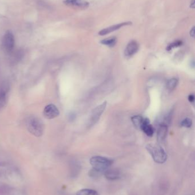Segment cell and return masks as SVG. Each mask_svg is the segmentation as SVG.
<instances>
[{
	"mask_svg": "<svg viewBox=\"0 0 195 195\" xmlns=\"http://www.w3.org/2000/svg\"><path fill=\"white\" fill-rule=\"evenodd\" d=\"M26 127L32 135L39 137L43 134V125L41 120L35 116H29L26 120Z\"/></svg>",
	"mask_w": 195,
	"mask_h": 195,
	"instance_id": "7a4b0ae2",
	"label": "cell"
},
{
	"mask_svg": "<svg viewBox=\"0 0 195 195\" xmlns=\"http://www.w3.org/2000/svg\"><path fill=\"white\" fill-rule=\"evenodd\" d=\"M117 42V38L114 36L105 38L101 40V43L104 45L108 46L109 47H113L115 45Z\"/></svg>",
	"mask_w": 195,
	"mask_h": 195,
	"instance_id": "9a60e30c",
	"label": "cell"
},
{
	"mask_svg": "<svg viewBox=\"0 0 195 195\" xmlns=\"http://www.w3.org/2000/svg\"><path fill=\"white\" fill-rule=\"evenodd\" d=\"M146 149L156 162L163 164L166 161L168 157L166 153L159 144H148L146 146Z\"/></svg>",
	"mask_w": 195,
	"mask_h": 195,
	"instance_id": "6da1fadb",
	"label": "cell"
},
{
	"mask_svg": "<svg viewBox=\"0 0 195 195\" xmlns=\"http://www.w3.org/2000/svg\"><path fill=\"white\" fill-rule=\"evenodd\" d=\"M89 161L93 169L101 173L106 170L113 164L111 159L100 156H93Z\"/></svg>",
	"mask_w": 195,
	"mask_h": 195,
	"instance_id": "3957f363",
	"label": "cell"
},
{
	"mask_svg": "<svg viewBox=\"0 0 195 195\" xmlns=\"http://www.w3.org/2000/svg\"><path fill=\"white\" fill-rule=\"evenodd\" d=\"M141 129L148 136H152L154 133V128L150 124L149 120L148 118L144 119Z\"/></svg>",
	"mask_w": 195,
	"mask_h": 195,
	"instance_id": "7c38bea8",
	"label": "cell"
},
{
	"mask_svg": "<svg viewBox=\"0 0 195 195\" xmlns=\"http://www.w3.org/2000/svg\"><path fill=\"white\" fill-rule=\"evenodd\" d=\"M181 125L182 127H185L186 128H190L192 125V121L190 119L186 117L182 120L181 122Z\"/></svg>",
	"mask_w": 195,
	"mask_h": 195,
	"instance_id": "d6986e66",
	"label": "cell"
},
{
	"mask_svg": "<svg viewBox=\"0 0 195 195\" xmlns=\"http://www.w3.org/2000/svg\"><path fill=\"white\" fill-rule=\"evenodd\" d=\"M9 87L6 84H2L0 87V109L3 108L7 101Z\"/></svg>",
	"mask_w": 195,
	"mask_h": 195,
	"instance_id": "30bf717a",
	"label": "cell"
},
{
	"mask_svg": "<svg viewBox=\"0 0 195 195\" xmlns=\"http://www.w3.org/2000/svg\"><path fill=\"white\" fill-rule=\"evenodd\" d=\"M76 195H99L97 191L90 189H82L78 190Z\"/></svg>",
	"mask_w": 195,
	"mask_h": 195,
	"instance_id": "2e32d148",
	"label": "cell"
},
{
	"mask_svg": "<svg viewBox=\"0 0 195 195\" xmlns=\"http://www.w3.org/2000/svg\"><path fill=\"white\" fill-rule=\"evenodd\" d=\"M104 175L105 177L109 180H116L120 177V172L117 169H108L105 171Z\"/></svg>",
	"mask_w": 195,
	"mask_h": 195,
	"instance_id": "4fadbf2b",
	"label": "cell"
},
{
	"mask_svg": "<svg viewBox=\"0 0 195 195\" xmlns=\"http://www.w3.org/2000/svg\"><path fill=\"white\" fill-rule=\"evenodd\" d=\"M132 23L130 21H128V22H123L118 24H116L114 25H112L110 26H109L105 29H104L101 30H100L98 32V34L100 35H105L106 34H108L110 32H112L116 30H117L120 29V28L125 26H128L132 25Z\"/></svg>",
	"mask_w": 195,
	"mask_h": 195,
	"instance_id": "52a82bcc",
	"label": "cell"
},
{
	"mask_svg": "<svg viewBox=\"0 0 195 195\" xmlns=\"http://www.w3.org/2000/svg\"><path fill=\"white\" fill-rule=\"evenodd\" d=\"M182 42L180 40H176L172 43H171L170 44H169L167 47H166V50L168 51H169L170 50H172V48H175V47H178V46H180L181 45H182Z\"/></svg>",
	"mask_w": 195,
	"mask_h": 195,
	"instance_id": "ac0fdd59",
	"label": "cell"
},
{
	"mask_svg": "<svg viewBox=\"0 0 195 195\" xmlns=\"http://www.w3.org/2000/svg\"><path fill=\"white\" fill-rule=\"evenodd\" d=\"M139 48L138 43L135 40L130 41L126 46L124 54L126 56H132L136 54Z\"/></svg>",
	"mask_w": 195,
	"mask_h": 195,
	"instance_id": "ba28073f",
	"label": "cell"
},
{
	"mask_svg": "<svg viewBox=\"0 0 195 195\" xmlns=\"http://www.w3.org/2000/svg\"><path fill=\"white\" fill-rule=\"evenodd\" d=\"M168 133V126L165 124H162L160 125L157 134V140L159 143L163 142L167 135Z\"/></svg>",
	"mask_w": 195,
	"mask_h": 195,
	"instance_id": "8fae6325",
	"label": "cell"
},
{
	"mask_svg": "<svg viewBox=\"0 0 195 195\" xmlns=\"http://www.w3.org/2000/svg\"><path fill=\"white\" fill-rule=\"evenodd\" d=\"M194 6H195L194 0H192L190 1V7H191L192 9H194Z\"/></svg>",
	"mask_w": 195,
	"mask_h": 195,
	"instance_id": "603a6c76",
	"label": "cell"
},
{
	"mask_svg": "<svg viewBox=\"0 0 195 195\" xmlns=\"http://www.w3.org/2000/svg\"><path fill=\"white\" fill-rule=\"evenodd\" d=\"M190 35L192 37H193V38L194 37V26H193L192 27V29L190 30Z\"/></svg>",
	"mask_w": 195,
	"mask_h": 195,
	"instance_id": "7402d4cb",
	"label": "cell"
},
{
	"mask_svg": "<svg viewBox=\"0 0 195 195\" xmlns=\"http://www.w3.org/2000/svg\"><path fill=\"white\" fill-rule=\"evenodd\" d=\"M59 112L57 107L53 104H49L45 106L43 109V114L45 118L47 119H52L59 115Z\"/></svg>",
	"mask_w": 195,
	"mask_h": 195,
	"instance_id": "8992f818",
	"label": "cell"
},
{
	"mask_svg": "<svg viewBox=\"0 0 195 195\" xmlns=\"http://www.w3.org/2000/svg\"><path fill=\"white\" fill-rule=\"evenodd\" d=\"M63 3L67 6L83 9H86L89 6V3L86 0H65Z\"/></svg>",
	"mask_w": 195,
	"mask_h": 195,
	"instance_id": "9c48e42d",
	"label": "cell"
},
{
	"mask_svg": "<svg viewBox=\"0 0 195 195\" xmlns=\"http://www.w3.org/2000/svg\"><path fill=\"white\" fill-rule=\"evenodd\" d=\"M178 84V79L176 78H172L168 80L166 83V87L169 90H173Z\"/></svg>",
	"mask_w": 195,
	"mask_h": 195,
	"instance_id": "e0dca14e",
	"label": "cell"
},
{
	"mask_svg": "<svg viewBox=\"0 0 195 195\" xmlns=\"http://www.w3.org/2000/svg\"><path fill=\"white\" fill-rule=\"evenodd\" d=\"M106 107V101H104L93 109L90 115V118L88 121L87 125L89 126V127H91L98 121L101 115L105 111Z\"/></svg>",
	"mask_w": 195,
	"mask_h": 195,
	"instance_id": "277c9868",
	"label": "cell"
},
{
	"mask_svg": "<svg viewBox=\"0 0 195 195\" xmlns=\"http://www.w3.org/2000/svg\"><path fill=\"white\" fill-rule=\"evenodd\" d=\"M188 100L190 102H191V103L194 102V96L193 95H192V94L189 95V96H188Z\"/></svg>",
	"mask_w": 195,
	"mask_h": 195,
	"instance_id": "44dd1931",
	"label": "cell"
},
{
	"mask_svg": "<svg viewBox=\"0 0 195 195\" xmlns=\"http://www.w3.org/2000/svg\"><path fill=\"white\" fill-rule=\"evenodd\" d=\"M131 119L135 127L137 128L141 129L144 118H143L141 115H134L132 117Z\"/></svg>",
	"mask_w": 195,
	"mask_h": 195,
	"instance_id": "5bb4252c",
	"label": "cell"
},
{
	"mask_svg": "<svg viewBox=\"0 0 195 195\" xmlns=\"http://www.w3.org/2000/svg\"><path fill=\"white\" fill-rule=\"evenodd\" d=\"M101 172H98L94 169H92L89 171V176L92 177H95L97 176H100L101 175Z\"/></svg>",
	"mask_w": 195,
	"mask_h": 195,
	"instance_id": "ffe728a7",
	"label": "cell"
},
{
	"mask_svg": "<svg viewBox=\"0 0 195 195\" xmlns=\"http://www.w3.org/2000/svg\"><path fill=\"white\" fill-rule=\"evenodd\" d=\"M14 44H15L14 36L11 31L8 30L5 33L3 36V39H2L3 48L6 52H10L13 50Z\"/></svg>",
	"mask_w": 195,
	"mask_h": 195,
	"instance_id": "5b68a950",
	"label": "cell"
}]
</instances>
